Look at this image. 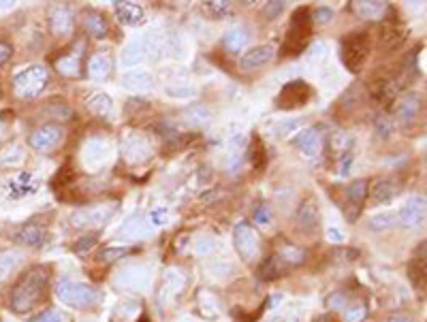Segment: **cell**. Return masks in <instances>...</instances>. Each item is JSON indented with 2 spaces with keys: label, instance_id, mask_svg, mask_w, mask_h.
<instances>
[{
  "label": "cell",
  "instance_id": "cell-1",
  "mask_svg": "<svg viewBox=\"0 0 427 322\" xmlns=\"http://www.w3.org/2000/svg\"><path fill=\"white\" fill-rule=\"evenodd\" d=\"M47 284H49V273L43 267H32L22 277L17 279V284L11 290L9 306L15 314H28L36 306H41L47 297Z\"/></svg>",
  "mask_w": 427,
  "mask_h": 322
},
{
  "label": "cell",
  "instance_id": "cell-2",
  "mask_svg": "<svg viewBox=\"0 0 427 322\" xmlns=\"http://www.w3.org/2000/svg\"><path fill=\"white\" fill-rule=\"evenodd\" d=\"M310 36H312V19H310V11L299 9V11L293 13V17H290V26L286 30V36H284L282 54L286 58L299 56L305 49Z\"/></svg>",
  "mask_w": 427,
  "mask_h": 322
},
{
  "label": "cell",
  "instance_id": "cell-3",
  "mask_svg": "<svg viewBox=\"0 0 427 322\" xmlns=\"http://www.w3.org/2000/svg\"><path fill=\"white\" fill-rule=\"evenodd\" d=\"M340 56L348 71L361 73V69L367 62V56H370V36H367V32H355L344 36L340 45Z\"/></svg>",
  "mask_w": 427,
  "mask_h": 322
},
{
  "label": "cell",
  "instance_id": "cell-4",
  "mask_svg": "<svg viewBox=\"0 0 427 322\" xmlns=\"http://www.w3.org/2000/svg\"><path fill=\"white\" fill-rule=\"evenodd\" d=\"M49 84V73L45 67H28L24 71H19L15 77H13V90L19 98H36L41 94Z\"/></svg>",
  "mask_w": 427,
  "mask_h": 322
},
{
  "label": "cell",
  "instance_id": "cell-5",
  "mask_svg": "<svg viewBox=\"0 0 427 322\" xmlns=\"http://www.w3.org/2000/svg\"><path fill=\"white\" fill-rule=\"evenodd\" d=\"M58 299L69 308H90L99 301V292L82 281L65 279L58 284Z\"/></svg>",
  "mask_w": 427,
  "mask_h": 322
},
{
  "label": "cell",
  "instance_id": "cell-6",
  "mask_svg": "<svg viewBox=\"0 0 427 322\" xmlns=\"http://www.w3.org/2000/svg\"><path fill=\"white\" fill-rule=\"evenodd\" d=\"M113 284L124 292H146L152 284V273L143 265H128L115 273Z\"/></svg>",
  "mask_w": 427,
  "mask_h": 322
},
{
  "label": "cell",
  "instance_id": "cell-7",
  "mask_svg": "<svg viewBox=\"0 0 427 322\" xmlns=\"http://www.w3.org/2000/svg\"><path fill=\"white\" fill-rule=\"evenodd\" d=\"M233 244H235V250L244 260H255L259 256V235L248 222H240L233 229Z\"/></svg>",
  "mask_w": 427,
  "mask_h": 322
},
{
  "label": "cell",
  "instance_id": "cell-8",
  "mask_svg": "<svg viewBox=\"0 0 427 322\" xmlns=\"http://www.w3.org/2000/svg\"><path fill=\"white\" fill-rule=\"evenodd\" d=\"M310 96H312V88L305 82H290L282 88L278 96V107L280 109H299L303 107Z\"/></svg>",
  "mask_w": 427,
  "mask_h": 322
},
{
  "label": "cell",
  "instance_id": "cell-9",
  "mask_svg": "<svg viewBox=\"0 0 427 322\" xmlns=\"http://www.w3.org/2000/svg\"><path fill=\"white\" fill-rule=\"evenodd\" d=\"M62 141V128L56 124H43L30 133L28 143L36 152H51Z\"/></svg>",
  "mask_w": 427,
  "mask_h": 322
},
{
  "label": "cell",
  "instance_id": "cell-10",
  "mask_svg": "<svg viewBox=\"0 0 427 322\" xmlns=\"http://www.w3.org/2000/svg\"><path fill=\"white\" fill-rule=\"evenodd\" d=\"M113 216V205L105 203V205H96V207H88V209H80L75 211L71 222L80 229H86V227H103L107 220Z\"/></svg>",
  "mask_w": 427,
  "mask_h": 322
},
{
  "label": "cell",
  "instance_id": "cell-11",
  "mask_svg": "<svg viewBox=\"0 0 427 322\" xmlns=\"http://www.w3.org/2000/svg\"><path fill=\"white\" fill-rule=\"evenodd\" d=\"M122 154L126 158V163L137 165V163H146V160L152 156V146L150 141L143 135H128L122 143Z\"/></svg>",
  "mask_w": 427,
  "mask_h": 322
},
{
  "label": "cell",
  "instance_id": "cell-12",
  "mask_svg": "<svg viewBox=\"0 0 427 322\" xmlns=\"http://www.w3.org/2000/svg\"><path fill=\"white\" fill-rule=\"evenodd\" d=\"M107 158H109V146L103 139H90L84 146L82 160H84L86 169H90V171L101 169L107 163Z\"/></svg>",
  "mask_w": 427,
  "mask_h": 322
},
{
  "label": "cell",
  "instance_id": "cell-13",
  "mask_svg": "<svg viewBox=\"0 0 427 322\" xmlns=\"http://www.w3.org/2000/svg\"><path fill=\"white\" fill-rule=\"evenodd\" d=\"M82 51H84V43L73 45L65 56H60L54 62L56 71L65 75V77H77L82 71Z\"/></svg>",
  "mask_w": 427,
  "mask_h": 322
},
{
  "label": "cell",
  "instance_id": "cell-14",
  "mask_svg": "<svg viewBox=\"0 0 427 322\" xmlns=\"http://www.w3.org/2000/svg\"><path fill=\"white\" fill-rule=\"evenodd\" d=\"M271 58H274V49H271L269 45H259V47L248 49L240 58V67H242V71H255V69L265 67Z\"/></svg>",
  "mask_w": 427,
  "mask_h": 322
},
{
  "label": "cell",
  "instance_id": "cell-15",
  "mask_svg": "<svg viewBox=\"0 0 427 322\" xmlns=\"http://www.w3.org/2000/svg\"><path fill=\"white\" fill-rule=\"evenodd\" d=\"M297 148L305 154V156H310V158H316V156H321V152H323V133L319 130V128H308V130H303V133H299L297 135Z\"/></svg>",
  "mask_w": 427,
  "mask_h": 322
},
{
  "label": "cell",
  "instance_id": "cell-16",
  "mask_svg": "<svg viewBox=\"0 0 427 322\" xmlns=\"http://www.w3.org/2000/svg\"><path fill=\"white\" fill-rule=\"evenodd\" d=\"M423 218H425V196L411 198L397 214V220L404 227H415V225L421 222Z\"/></svg>",
  "mask_w": 427,
  "mask_h": 322
},
{
  "label": "cell",
  "instance_id": "cell-17",
  "mask_svg": "<svg viewBox=\"0 0 427 322\" xmlns=\"http://www.w3.org/2000/svg\"><path fill=\"white\" fill-rule=\"evenodd\" d=\"M75 19L67 7H56L49 15V28L56 36H69L73 32Z\"/></svg>",
  "mask_w": 427,
  "mask_h": 322
},
{
  "label": "cell",
  "instance_id": "cell-18",
  "mask_svg": "<svg viewBox=\"0 0 427 322\" xmlns=\"http://www.w3.org/2000/svg\"><path fill=\"white\" fill-rule=\"evenodd\" d=\"M15 241L22 246H28V248H38L43 246L45 241V227L43 225H36V222H28L22 227V231H19L15 235Z\"/></svg>",
  "mask_w": 427,
  "mask_h": 322
},
{
  "label": "cell",
  "instance_id": "cell-19",
  "mask_svg": "<svg viewBox=\"0 0 427 322\" xmlns=\"http://www.w3.org/2000/svg\"><path fill=\"white\" fill-rule=\"evenodd\" d=\"M297 225L303 229V231H314L316 225H319V207L314 203V198H305L303 203L299 205L297 209Z\"/></svg>",
  "mask_w": 427,
  "mask_h": 322
},
{
  "label": "cell",
  "instance_id": "cell-20",
  "mask_svg": "<svg viewBox=\"0 0 427 322\" xmlns=\"http://www.w3.org/2000/svg\"><path fill=\"white\" fill-rule=\"evenodd\" d=\"M115 5V15L122 24L126 26H137L143 19V9L137 3H113Z\"/></svg>",
  "mask_w": 427,
  "mask_h": 322
},
{
  "label": "cell",
  "instance_id": "cell-21",
  "mask_svg": "<svg viewBox=\"0 0 427 322\" xmlns=\"http://www.w3.org/2000/svg\"><path fill=\"white\" fill-rule=\"evenodd\" d=\"M84 28L94 38H105L107 36V22H105V17L101 13H96V11H86L84 13Z\"/></svg>",
  "mask_w": 427,
  "mask_h": 322
},
{
  "label": "cell",
  "instance_id": "cell-22",
  "mask_svg": "<svg viewBox=\"0 0 427 322\" xmlns=\"http://www.w3.org/2000/svg\"><path fill=\"white\" fill-rule=\"evenodd\" d=\"M150 233V227H148V222L141 218V216H135V218H130L128 222L120 229V233H118V237L120 239H141V237H146Z\"/></svg>",
  "mask_w": 427,
  "mask_h": 322
},
{
  "label": "cell",
  "instance_id": "cell-23",
  "mask_svg": "<svg viewBox=\"0 0 427 322\" xmlns=\"http://www.w3.org/2000/svg\"><path fill=\"white\" fill-rule=\"evenodd\" d=\"M122 86H124L126 90H135V92L150 90V88H152V77H150V73H146V71H128V73L122 77Z\"/></svg>",
  "mask_w": 427,
  "mask_h": 322
},
{
  "label": "cell",
  "instance_id": "cell-24",
  "mask_svg": "<svg viewBox=\"0 0 427 322\" xmlns=\"http://www.w3.org/2000/svg\"><path fill=\"white\" fill-rule=\"evenodd\" d=\"M111 71V60L107 54H94L88 62V73L92 79H105Z\"/></svg>",
  "mask_w": 427,
  "mask_h": 322
},
{
  "label": "cell",
  "instance_id": "cell-25",
  "mask_svg": "<svg viewBox=\"0 0 427 322\" xmlns=\"http://www.w3.org/2000/svg\"><path fill=\"white\" fill-rule=\"evenodd\" d=\"M290 269V265L286 263V260L280 256V254H276V256H271L267 263L263 265V269H261V275H263V279H276V277H280L282 273H286Z\"/></svg>",
  "mask_w": 427,
  "mask_h": 322
},
{
  "label": "cell",
  "instance_id": "cell-26",
  "mask_svg": "<svg viewBox=\"0 0 427 322\" xmlns=\"http://www.w3.org/2000/svg\"><path fill=\"white\" fill-rule=\"evenodd\" d=\"M246 41H248V32L242 28V26H235V28H231L227 34H224V38H222V43H224V49L227 51H231V54H235V51H240L244 45H246Z\"/></svg>",
  "mask_w": 427,
  "mask_h": 322
},
{
  "label": "cell",
  "instance_id": "cell-27",
  "mask_svg": "<svg viewBox=\"0 0 427 322\" xmlns=\"http://www.w3.org/2000/svg\"><path fill=\"white\" fill-rule=\"evenodd\" d=\"M19 263H22V254L19 252H15V250L0 252V281H5L17 269Z\"/></svg>",
  "mask_w": 427,
  "mask_h": 322
},
{
  "label": "cell",
  "instance_id": "cell-28",
  "mask_svg": "<svg viewBox=\"0 0 427 322\" xmlns=\"http://www.w3.org/2000/svg\"><path fill=\"white\" fill-rule=\"evenodd\" d=\"M417 113H419V98L413 96V94L404 96V98H402V103H400V107H397V117H400V122H404V124L413 122V119L417 117Z\"/></svg>",
  "mask_w": 427,
  "mask_h": 322
},
{
  "label": "cell",
  "instance_id": "cell-29",
  "mask_svg": "<svg viewBox=\"0 0 427 322\" xmlns=\"http://www.w3.org/2000/svg\"><path fill=\"white\" fill-rule=\"evenodd\" d=\"M184 288V275L176 269H169L163 279V297H176Z\"/></svg>",
  "mask_w": 427,
  "mask_h": 322
},
{
  "label": "cell",
  "instance_id": "cell-30",
  "mask_svg": "<svg viewBox=\"0 0 427 322\" xmlns=\"http://www.w3.org/2000/svg\"><path fill=\"white\" fill-rule=\"evenodd\" d=\"M346 198H348V203L359 211L361 205H363V200L367 198V182L365 179H357V182H353L351 186H348Z\"/></svg>",
  "mask_w": 427,
  "mask_h": 322
},
{
  "label": "cell",
  "instance_id": "cell-31",
  "mask_svg": "<svg viewBox=\"0 0 427 322\" xmlns=\"http://www.w3.org/2000/svg\"><path fill=\"white\" fill-rule=\"evenodd\" d=\"M353 9L365 19H380L386 13V3H353Z\"/></svg>",
  "mask_w": 427,
  "mask_h": 322
},
{
  "label": "cell",
  "instance_id": "cell-32",
  "mask_svg": "<svg viewBox=\"0 0 427 322\" xmlns=\"http://www.w3.org/2000/svg\"><path fill=\"white\" fill-rule=\"evenodd\" d=\"M88 107H90V111L94 113V115H109L111 113V107H113V103H111V98L109 96H105V94H96L90 103H88Z\"/></svg>",
  "mask_w": 427,
  "mask_h": 322
},
{
  "label": "cell",
  "instance_id": "cell-33",
  "mask_svg": "<svg viewBox=\"0 0 427 322\" xmlns=\"http://www.w3.org/2000/svg\"><path fill=\"white\" fill-rule=\"evenodd\" d=\"M397 188L391 182H378L374 188V200L376 203H389L391 198H395Z\"/></svg>",
  "mask_w": 427,
  "mask_h": 322
},
{
  "label": "cell",
  "instance_id": "cell-34",
  "mask_svg": "<svg viewBox=\"0 0 427 322\" xmlns=\"http://www.w3.org/2000/svg\"><path fill=\"white\" fill-rule=\"evenodd\" d=\"M342 312H344V322H363V318L367 316V308L363 303L346 306Z\"/></svg>",
  "mask_w": 427,
  "mask_h": 322
},
{
  "label": "cell",
  "instance_id": "cell-35",
  "mask_svg": "<svg viewBox=\"0 0 427 322\" xmlns=\"http://www.w3.org/2000/svg\"><path fill=\"white\" fill-rule=\"evenodd\" d=\"M141 56H146V54H143V45H141L139 41H135V43H130V45L124 49L122 62H124V65H135V62H137V60H141Z\"/></svg>",
  "mask_w": 427,
  "mask_h": 322
},
{
  "label": "cell",
  "instance_id": "cell-36",
  "mask_svg": "<svg viewBox=\"0 0 427 322\" xmlns=\"http://www.w3.org/2000/svg\"><path fill=\"white\" fill-rule=\"evenodd\" d=\"M395 222H397L395 216H391V214H378V216H374L370 220V227L374 231H380V229H391V227H395Z\"/></svg>",
  "mask_w": 427,
  "mask_h": 322
},
{
  "label": "cell",
  "instance_id": "cell-37",
  "mask_svg": "<svg viewBox=\"0 0 427 322\" xmlns=\"http://www.w3.org/2000/svg\"><path fill=\"white\" fill-rule=\"evenodd\" d=\"M348 306V295L346 292H336L327 299V308L329 310H344Z\"/></svg>",
  "mask_w": 427,
  "mask_h": 322
},
{
  "label": "cell",
  "instance_id": "cell-38",
  "mask_svg": "<svg viewBox=\"0 0 427 322\" xmlns=\"http://www.w3.org/2000/svg\"><path fill=\"white\" fill-rule=\"evenodd\" d=\"M310 19H312V24H327V22H332L334 19V11L327 9V7H319Z\"/></svg>",
  "mask_w": 427,
  "mask_h": 322
},
{
  "label": "cell",
  "instance_id": "cell-39",
  "mask_svg": "<svg viewBox=\"0 0 427 322\" xmlns=\"http://www.w3.org/2000/svg\"><path fill=\"white\" fill-rule=\"evenodd\" d=\"M214 248H216V244H214V239H207V237H203V239H199L197 244H195V254H199V256H205V254H209Z\"/></svg>",
  "mask_w": 427,
  "mask_h": 322
},
{
  "label": "cell",
  "instance_id": "cell-40",
  "mask_svg": "<svg viewBox=\"0 0 427 322\" xmlns=\"http://www.w3.org/2000/svg\"><path fill=\"white\" fill-rule=\"evenodd\" d=\"M126 254H128L126 248H107V250L103 252V260H115V258H122V256H126Z\"/></svg>",
  "mask_w": 427,
  "mask_h": 322
},
{
  "label": "cell",
  "instance_id": "cell-41",
  "mask_svg": "<svg viewBox=\"0 0 427 322\" xmlns=\"http://www.w3.org/2000/svg\"><path fill=\"white\" fill-rule=\"evenodd\" d=\"M36 322H65V318H62V314L60 312H54V310H49V312H45V314H41L36 318Z\"/></svg>",
  "mask_w": 427,
  "mask_h": 322
},
{
  "label": "cell",
  "instance_id": "cell-42",
  "mask_svg": "<svg viewBox=\"0 0 427 322\" xmlns=\"http://www.w3.org/2000/svg\"><path fill=\"white\" fill-rule=\"evenodd\" d=\"M11 54H13L11 45H9V43H5L3 38H0V65H5L7 60L11 58Z\"/></svg>",
  "mask_w": 427,
  "mask_h": 322
},
{
  "label": "cell",
  "instance_id": "cell-43",
  "mask_svg": "<svg viewBox=\"0 0 427 322\" xmlns=\"http://www.w3.org/2000/svg\"><path fill=\"white\" fill-rule=\"evenodd\" d=\"M378 133L382 135V137H386V135H389L391 133V122H389V119H386V117H378Z\"/></svg>",
  "mask_w": 427,
  "mask_h": 322
},
{
  "label": "cell",
  "instance_id": "cell-44",
  "mask_svg": "<svg viewBox=\"0 0 427 322\" xmlns=\"http://www.w3.org/2000/svg\"><path fill=\"white\" fill-rule=\"evenodd\" d=\"M284 9V3H269L267 9H265V15L267 17H276V13H280Z\"/></svg>",
  "mask_w": 427,
  "mask_h": 322
},
{
  "label": "cell",
  "instance_id": "cell-45",
  "mask_svg": "<svg viewBox=\"0 0 427 322\" xmlns=\"http://www.w3.org/2000/svg\"><path fill=\"white\" fill-rule=\"evenodd\" d=\"M269 220H271V211H269V207L265 205V207H259V211H257V222H269Z\"/></svg>",
  "mask_w": 427,
  "mask_h": 322
},
{
  "label": "cell",
  "instance_id": "cell-46",
  "mask_svg": "<svg viewBox=\"0 0 427 322\" xmlns=\"http://www.w3.org/2000/svg\"><path fill=\"white\" fill-rule=\"evenodd\" d=\"M92 241H94L92 235H90V237H84V239L80 241V246H75V252H86V250L92 246Z\"/></svg>",
  "mask_w": 427,
  "mask_h": 322
},
{
  "label": "cell",
  "instance_id": "cell-47",
  "mask_svg": "<svg viewBox=\"0 0 427 322\" xmlns=\"http://www.w3.org/2000/svg\"><path fill=\"white\" fill-rule=\"evenodd\" d=\"M209 5V9L211 11H216V13H224V11H229V5L231 3H207Z\"/></svg>",
  "mask_w": 427,
  "mask_h": 322
},
{
  "label": "cell",
  "instance_id": "cell-48",
  "mask_svg": "<svg viewBox=\"0 0 427 322\" xmlns=\"http://www.w3.org/2000/svg\"><path fill=\"white\" fill-rule=\"evenodd\" d=\"M327 237L332 239V241H338V244H340V241H344V235H342L340 231H336V229H329Z\"/></svg>",
  "mask_w": 427,
  "mask_h": 322
},
{
  "label": "cell",
  "instance_id": "cell-49",
  "mask_svg": "<svg viewBox=\"0 0 427 322\" xmlns=\"http://www.w3.org/2000/svg\"><path fill=\"white\" fill-rule=\"evenodd\" d=\"M267 322H293V320H288V318H284V316H276V318H271V320H267Z\"/></svg>",
  "mask_w": 427,
  "mask_h": 322
},
{
  "label": "cell",
  "instance_id": "cell-50",
  "mask_svg": "<svg viewBox=\"0 0 427 322\" xmlns=\"http://www.w3.org/2000/svg\"><path fill=\"white\" fill-rule=\"evenodd\" d=\"M3 137H5V124L0 122V139H3Z\"/></svg>",
  "mask_w": 427,
  "mask_h": 322
},
{
  "label": "cell",
  "instance_id": "cell-51",
  "mask_svg": "<svg viewBox=\"0 0 427 322\" xmlns=\"http://www.w3.org/2000/svg\"><path fill=\"white\" fill-rule=\"evenodd\" d=\"M316 322H332V318H327V316H325V318H319Z\"/></svg>",
  "mask_w": 427,
  "mask_h": 322
},
{
  "label": "cell",
  "instance_id": "cell-52",
  "mask_svg": "<svg viewBox=\"0 0 427 322\" xmlns=\"http://www.w3.org/2000/svg\"><path fill=\"white\" fill-rule=\"evenodd\" d=\"M393 322H408V320H393Z\"/></svg>",
  "mask_w": 427,
  "mask_h": 322
},
{
  "label": "cell",
  "instance_id": "cell-53",
  "mask_svg": "<svg viewBox=\"0 0 427 322\" xmlns=\"http://www.w3.org/2000/svg\"><path fill=\"white\" fill-rule=\"evenodd\" d=\"M141 322H148V320H141Z\"/></svg>",
  "mask_w": 427,
  "mask_h": 322
}]
</instances>
